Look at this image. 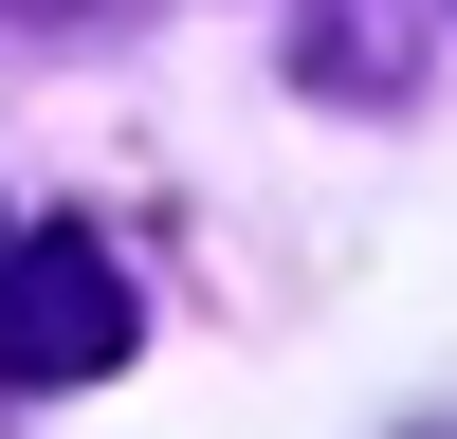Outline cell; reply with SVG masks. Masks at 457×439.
<instances>
[{
    "label": "cell",
    "instance_id": "obj_1",
    "mask_svg": "<svg viewBox=\"0 0 457 439\" xmlns=\"http://www.w3.org/2000/svg\"><path fill=\"white\" fill-rule=\"evenodd\" d=\"M129 256L110 238H73V220H37V238H0V385H110L129 366Z\"/></svg>",
    "mask_w": 457,
    "mask_h": 439
}]
</instances>
